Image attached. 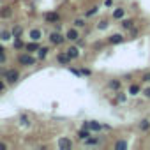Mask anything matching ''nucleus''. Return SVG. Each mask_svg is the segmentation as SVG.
Returning <instances> with one entry per match:
<instances>
[{"instance_id": "nucleus-1", "label": "nucleus", "mask_w": 150, "mask_h": 150, "mask_svg": "<svg viewBox=\"0 0 150 150\" xmlns=\"http://www.w3.org/2000/svg\"><path fill=\"white\" fill-rule=\"evenodd\" d=\"M6 80H7L9 83H16V81L20 80V72H18L16 69H9V71H6Z\"/></svg>"}, {"instance_id": "nucleus-2", "label": "nucleus", "mask_w": 150, "mask_h": 150, "mask_svg": "<svg viewBox=\"0 0 150 150\" xmlns=\"http://www.w3.org/2000/svg\"><path fill=\"white\" fill-rule=\"evenodd\" d=\"M20 64H23V65H34L35 58L30 57V55H20Z\"/></svg>"}, {"instance_id": "nucleus-3", "label": "nucleus", "mask_w": 150, "mask_h": 150, "mask_svg": "<svg viewBox=\"0 0 150 150\" xmlns=\"http://www.w3.org/2000/svg\"><path fill=\"white\" fill-rule=\"evenodd\" d=\"M64 39H65V37H64V35H60L58 32H53V34L50 35V41H51L53 44H62V42H64Z\"/></svg>"}, {"instance_id": "nucleus-4", "label": "nucleus", "mask_w": 150, "mask_h": 150, "mask_svg": "<svg viewBox=\"0 0 150 150\" xmlns=\"http://www.w3.org/2000/svg\"><path fill=\"white\" fill-rule=\"evenodd\" d=\"M44 18H46V21H50V23H58V21H60V16H58L57 13H48Z\"/></svg>"}, {"instance_id": "nucleus-5", "label": "nucleus", "mask_w": 150, "mask_h": 150, "mask_svg": "<svg viewBox=\"0 0 150 150\" xmlns=\"http://www.w3.org/2000/svg\"><path fill=\"white\" fill-rule=\"evenodd\" d=\"M57 60H58V64H62V65H67V64H69V60H71V57H69L67 53H60V55L57 57Z\"/></svg>"}, {"instance_id": "nucleus-6", "label": "nucleus", "mask_w": 150, "mask_h": 150, "mask_svg": "<svg viewBox=\"0 0 150 150\" xmlns=\"http://www.w3.org/2000/svg\"><path fill=\"white\" fill-rule=\"evenodd\" d=\"M78 37H80V34H78V30H76V28L67 30V39H69V41H76Z\"/></svg>"}, {"instance_id": "nucleus-7", "label": "nucleus", "mask_w": 150, "mask_h": 150, "mask_svg": "<svg viewBox=\"0 0 150 150\" xmlns=\"http://www.w3.org/2000/svg\"><path fill=\"white\" fill-rule=\"evenodd\" d=\"M85 127L88 131H101V124H97V122H85Z\"/></svg>"}, {"instance_id": "nucleus-8", "label": "nucleus", "mask_w": 150, "mask_h": 150, "mask_svg": "<svg viewBox=\"0 0 150 150\" xmlns=\"http://www.w3.org/2000/svg\"><path fill=\"white\" fill-rule=\"evenodd\" d=\"M67 55H69L71 58H78V55H80V50H78L76 46H71V48L67 50Z\"/></svg>"}, {"instance_id": "nucleus-9", "label": "nucleus", "mask_w": 150, "mask_h": 150, "mask_svg": "<svg viewBox=\"0 0 150 150\" xmlns=\"http://www.w3.org/2000/svg\"><path fill=\"white\" fill-rule=\"evenodd\" d=\"M122 41H124V37H122L120 34H113V35L110 37V42H111V44H118V42H122Z\"/></svg>"}, {"instance_id": "nucleus-10", "label": "nucleus", "mask_w": 150, "mask_h": 150, "mask_svg": "<svg viewBox=\"0 0 150 150\" xmlns=\"http://www.w3.org/2000/svg\"><path fill=\"white\" fill-rule=\"evenodd\" d=\"M124 14H125V11H124L122 7H118V9H115L113 18H115V20H122V18H124Z\"/></svg>"}, {"instance_id": "nucleus-11", "label": "nucleus", "mask_w": 150, "mask_h": 150, "mask_svg": "<svg viewBox=\"0 0 150 150\" xmlns=\"http://www.w3.org/2000/svg\"><path fill=\"white\" fill-rule=\"evenodd\" d=\"M120 87H122L120 80H111V81H110V88H111V90H120Z\"/></svg>"}, {"instance_id": "nucleus-12", "label": "nucleus", "mask_w": 150, "mask_h": 150, "mask_svg": "<svg viewBox=\"0 0 150 150\" xmlns=\"http://www.w3.org/2000/svg\"><path fill=\"white\" fill-rule=\"evenodd\" d=\"M58 146H60V148H71V141H69L67 138H62V139L58 141Z\"/></svg>"}, {"instance_id": "nucleus-13", "label": "nucleus", "mask_w": 150, "mask_h": 150, "mask_svg": "<svg viewBox=\"0 0 150 150\" xmlns=\"http://www.w3.org/2000/svg\"><path fill=\"white\" fill-rule=\"evenodd\" d=\"M11 37H13V32H9V30L0 32V39H2V41H7V39H11Z\"/></svg>"}, {"instance_id": "nucleus-14", "label": "nucleus", "mask_w": 150, "mask_h": 150, "mask_svg": "<svg viewBox=\"0 0 150 150\" xmlns=\"http://www.w3.org/2000/svg\"><path fill=\"white\" fill-rule=\"evenodd\" d=\"M27 50H28V51H39V44H37V41L27 44Z\"/></svg>"}, {"instance_id": "nucleus-15", "label": "nucleus", "mask_w": 150, "mask_h": 150, "mask_svg": "<svg viewBox=\"0 0 150 150\" xmlns=\"http://www.w3.org/2000/svg\"><path fill=\"white\" fill-rule=\"evenodd\" d=\"M30 37H32V41H39L41 39V30H32L30 32Z\"/></svg>"}, {"instance_id": "nucleus-16", "label": "nucleus", "mask_w": 150, "mask_h": 150, "mask_svg": "<svg viewBox=\"0 0 150 150\" xmlns=\"http://www.w3.org/2000/svg\"><path fill=\"white\" fill-rule=\"evenodd\" d=\"M139 129H141V131H148V129H150V122H148V120H141V122H139Z\"/></svg>"}, {"instance_id": "nucleus-17", "label": "nucleus", "mask_w": 150, "mask_h": 150, "mask_svg": "<svg viewBox=\"0 0 150 150\" xmlns=\"http://www.w3.org/2000/svg\"><path fill=\"white\" fill-rule=\"evenodd\" d=\"M78 136H80V138H81V139H87V138H88V136H90V132H88V129H87V127H85V129H81V131H80V132H78Z\"/></svg>"}, {"instance_id": "nucleus-18", "label": "nucleus", "mask_w": 150, "mask_h": 150, "mask_svg": "<svg viewBox=\"0 0 150 150\" xmlns=\"http://www.w3.org/2000/svg\"><path fill=\"white\" fill-rule=\"evenodd\" d=\"M115 148H117V150H125V148H127V143H125V141H117V143H115Z\"/></svg>"}, {"instance_id": "nucleus-19", "label": "nucleus", "mask_w": 150, "mask_h": 150, "mask_svg": "<svg viewBox=\"0 0 150 150\" xmlns=\"http://www.w3.org/2000/svg\"><path fill=\"white\" fill-rule=\"evenodd\" d=\"M122 27L127 28V30H131V28H132V21H131V20H124V21H122Z\"/></svg>"}, {"instance_id": "nucleus-20", "label": "nucleus", "mask_w": 150, "mask_h": 150, "mask_svg": "<svg viewBox=\"0 0 150 150\" xmlns=\"http://www.w3.org/2000/svg\"><path fill=\"white\" fill-rule=\"evenodd\" d=\"M138 92H139V87H138V85H131V88H129V94H131V96H136Z\"/></svg>"}, {"instance_id": "nucleus-21", "label": "nucleus", "mask_w": 150, "mask_h": 150, "mask_svg": "<svg viewBox=\"0 0 150 150\" xmlns=\"http://www.w3.org/2000/svg\"><path fill=\"white\" fill-rule=\"evenodd\" d=\"M0 16H2V18H6V16H11V9H9V7H4L2 11H0Z\"/></svg>"}, {"instance_id": "nucleus-22", "label": "nucleus", "mask_w": 150, "mask_h": 150, "mask_svg": "<svg viewBox=\"0 0 150 150\" xmlns=\"http://www.w3.org/2000/svg\"><path fill=\"white\" fill-rule=\"evenodd\" d=\"M48 51H50L48 48H39V57H41V58H44V57L48 55Z\"/></svg>"}, {"instance_id": "nucleus-23", "label": "nucleus", "mask_w": 150, "mask_h": 150, "mask_svg": "<svg viewBox=\"0 0 150 150\" xmlns=\"http://www.w3.org/2000/svg\"><path fill=\"white\" fill-rule=\"evenodd\" d=\"M94 14H97V7H92L90 11H87V16L90 18V16H94Z\"/></svg>"}, {"instance_id": "nucleus-24", "label": "nucleus", "mask_w": 150, "mask_h": 150, "mask_svg": "<svg viewBox=\"0 0 150 150\" xmlns=\"http://www.w3.org/2000/svg\"><path fill=\"white\" fill-rule=\"evenodd\" d=\"M13 35H21V27H14V30H13Z\"/></svg>"}, {"instance_id": "nucleus-25", "label": "nucleus", "mask_w": 150, "mask_h": 150, "mask_svg": "<svg viewBox=\"0 0 150 150\" xmlns=\"http://www.w3.org/2000/svg\"><path fill=\"white\" fill-rule=\"evenodd\" d=\"M106 27H108V23H106V21H99V25H97V28H99V30H104Z\"/></svg>"}, {"instance_id": "nucleus-26", "label": "nucleus", "mask_w": 150, "mask_h": 150, "mask_svg": "<svg viewBox=\"0 0 150 150\" xmlns=\"http://www.w3.org/2000/svg\"><path fill=\"white\" fill-rule=\"evenodd\" d=\"M83 25H85L83 20H74V27H83Z\"/></svg>"}, {"instance_id": "nucleus-27", "label": "nucleus", "mask_w": 150, "mask_h": 150, "mask_svg": "<svg viewBox=\"0 0 150 150\" xmlns=\"http://www.w3.org/2000/svg\"><path fill=\"white\" fill-rule=\"evenodd\" d=\"M14 48H23V42H21V39H16V41H14Z\"/></svg>"}, {"instance_id": "nucleus-28", "label": "nucleus", "mask_w": 150, "mask_h": 150, "mask_svg": "<svg viewBox=\"0 0 150 150\" xmlns=\"http://www.w3.org/2000/svg\"><path fill=\"white\" fill-rule=\"evenodd\" d=\"M85 141H87V143H88V145H96V143H97V139H90V138H87V139H85Z\"/></svg>"}, {"instance_id": "nucleus-29", "label": "nucleus", "mask_w": 150, "mask_h": 150, "mask_svg": "<svg viewBox=\"0 0 150 150\" xmlns=\"http://www.w3.org/2000/svg\"><path fill=\"white\" fill-rule=\"evenodd\" d=\"M143 94H145V96L150 99V87H148V88H145V92H143Z\"/></svg>"}, {"instance_id": "nucleus-30", "label": "nucleus", "mask_w": 150, "mask_h": 150, "mask_svg": "<svg viewBox=\"0 0 150 150\" xmlns=\"http://www.w3.org/2000/svg\"><path fill=\"white\" fill-rule=\"evenodd\" d=\"M6 60V55H4V51H0V62H4Z\"/></svg>"}, {"instance_id": "nucleus-31", "label": "nucleus", "mask_w": 150, "mask_h": 150, "mask_svg": "<svg viewBox=\"0 0 150 150\" xmlns=\"http://www.w3.org/2000/svg\"><path fill=\"white\" fill-rule=\"evenodd\" d=\"M20 122H21V124H28V122H27V117H21V118H20Z\"/></svg>"}, {"instance_id": "nucleus-32", "label": "nucleus", "mask_w": 150, "mask_h": 150, "mask_svg": "<svg viewBox=\"0 0 150 150\" xmlns=\"http://www.w3.org/2000/svg\"><path fill=\"white\" fill-rule=\"evenodd\" d=\"M4 88H6V83H4L2 80H0V90H4Z\"/></svg>"}, {"instance_id": "nucleus-33", "label": "nucleus", "mask_w": 150, "mask_h": 150, "mask_svg": "<svg viewBox=\"0 0 150 150\" xmlns=\"http://www.w3.org/2000/svg\"><path fill=\"white\" fill-rule=\"evenodd\" d=\"M6 148H7V145H6V143H0V150H6Z\"/></svg>"}, {"instance_id": "nucleus-34", "label": "nucleus", "mask_w": 150, "mask_h": 150, "mask_svg": "<svg viewBox=\"0 0 150 150\" xmlns=\"http://www.w3.org/2000/svg\"><path fill=\"white\" fill-rule=\"evenodd\" d=\"M0 51H4V48H2V46H0Z\"/></svg>"}]
</instances>
